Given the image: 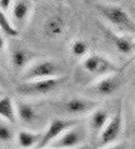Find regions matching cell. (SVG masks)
Returning a JSON list of instances; mask_svg holds the SVG:
<instances>
[{
    "label": "cell",
    "instance_id": "4fadbf2b",
    "mask_svg": "<svg viewBox=\"0 0 135 149\" xmlns=\"http://www.w3.org/2000/svg\"><path fill=\"white\" fill-rule=\"evenodd\" d=\"M31 54L29 50L22 48V47H14L10 50V65L15 72L21 73L29 64H30V58Z\"/></svg>",
    "mask_w": 135,
    "mask_h": 149
},
{
    "label": "cell",
    "instance_id": "52a82bcc",
    "mask_svg": "<svg viewBox=\"0 0 135 149\" xmlns=\"http://www.w3.org/2000/svg\"><path fill=\"white\" fill-rule=\"evenodd\" d=\"M77 123L76 120H70V119H61V118H56L52 119L48 127L45 128V130L43 132L42 139L40 141V143L37 144V148H45L49 147L58 136H61L66 129H69L70 127L74 126Z\"/></svg>",
    "mask_w": 135,
    "mask_h": 149
},
{
    "label": "cell",
    "instance_id": "7c38bea8",
    "mask_svg": "<svg viewBox=\"0 0 135 149\" xmlns=\"http://www.w3.org/2000/svg\"><path fill=\"white\" fill-rule=\"evenodd\" d=\"M97 108V102L87 98H71L64 102V111L71 115H83Z\"/></svg>",
    "mask_w": 135,
    "mask_h": 149
},
{
    "label": "cell",
    "instance_id": "3957f363",
    "mask_svg": "<svg viewBox=\"0 0 135 149\" xmlns=\"http://www.w3.org/2000/svg\"><path fill=\"white\" fill-rule=\"evenodd\" d=\"M62 68L58 63L51 59H38L30 63L22 72L21 80H33L61 76Z\"/></svg>",
    "mask_w": 135,
    "mask_h": 149
},
{
    "label": "cell",
    "instance_id": "83f0119b",
    "mask_svg": "<svg viewBox=\"0 0 135 149\" xmlns=\"http://www.w3.org/2000/svg\"><path fill=\"white\" fill-rule=\"evenodd\" d=\"M133 147H135V141H134V144H133Z\"/></svg>",
    "mask_w": 135,
    "mask_h": 149
},
{
    "label": "cell",
    "instance_id": "ac0fdd59",
    "mask_svg": "<svg viewBox=\"0 0 135 149\" xmlns=\"http://www.w3.org/2000/svg\"><path fill=\"white\" fill-rule=\"evenodd\" d=\"M0 31L7 37H16L20 34V30L14 26L12 19H9L2 9H0Z\"/></svg>",
    "mask_w": 135,
    "mask_h": 149
},
{
    "label": "cell",
    "instance_id": "e0dca14e",
    "mask_svg": "<svg viewBox=\"0 0 135 149\" xmlns=\"http://www.w3.org/2000/svg\"><path fill=\"white\" fill-rule=\"evenodd\" d=\"M43 132H35V130H20L16 135V141L19 147L21 148H31L37 147L42 139Z\"/></svg>",
    "mask_w": 135,
    "mask_h": 149
},
{
    "label": "cell",
    "instance_id": "2e32d148",
    "mask_svg": "<svg viewBox=\"0 0 135 149\" xmlns=\"http://www.w3.org/2000/svg\"><path fill=\"white\" fill-rule=\"evenodd\" d=\"M16 114H17V120H20L23 125H31L37 119L36 108L28 101L16 102Z\"/></svg>",
    "mask_w": 135,
    "mask_h": 149
},
{
    "label": "cell",
    "instance_id": "8992f818",
    "mask_svg": "<svg viewBox=\"0 0 135 149\" xmlns=\"http://www.w3.org/2000/svg\"><path fill=\"white\" fill-rule=\"evenodd\" d=\"M105 38L121 55H130L135 52V36L130 34L118 33L111 27L102 26Z\"/></svg>",
    "mask_w": 135,
    "mask_h": 149
},
{
    "label": "cell",
    "instance_id": "484cf974",
    "mask_svg": "<svg viewBox=\"0 0 135 149\" xmlns=\"http://www.w3.org/2000/svg\"><path fill=\"white\" fill-rule=\"evenodd\" d=\"M1 80H2V74H1V71H0V83H1Z\"/></svg>",
    "mask_w": 135,
    "mask_h": 149
},
{
    "label": "cell",
    "instance_id": "cb8c5ba5",
    "mask_svg": "<svg viewBox=\"0 0 135 149\" xmlns=\"http://www.w3.org/2000/svg\"><path fill=\"white\" fill-rule=\"evenodd\" d=\"M129 13H130L132 16L135 19V3H133V5L130 6V10H129Z\"/></svg>",
    "mask_w": 135,
    "mask_h": 149
},
{
    "label": "cell",
    "instance_id": "277c9868",
    "mask_svg": "<svg viewBox=\"0 0 135 149\" xmlns=\"http://www.w3.org/2000/svg\"><path fill=\"white\" fill-rule=\"evenodd\" d=\"M81 68L86 73L95 77H102L120 71V69L112 61L99 54L85 56V58L81 62Z\"/></svg>",
    "mask_w": 135,
    "mask_h": 149
},
{
    "label": "cell",
    "instance_id": "9c48e42d",
    "mask_svg": "<svg viewBox=\"0 0 135 149\" xmlns=\"http://www.w3.org/2000/svg\"><path fill=\"white\" fill-rule=\"evenodd\" d=\"M122 85V78L119 72H113L106 76H102L95 84L92 86V92L100 97H109L114 94L120 86Z\"/></svg>",
    "mask_w": 135,
    "mask_h": 149
},
{
    "label": "cell",
    "instance_id": "44dd1931",
    "mask_svg": "<svg viewBox=\"0 0 135 149\" xmlns=\"http://www.w3.org/2000/svg\"><path fill=\"white\" fill-rule=\"evenodd\" d=\"M14 0H0V9H2L3 12H10L12 5H13Z\"/></svg>",
    "mask_w": 135,
    "mask_h": 149
},
{
    "label": "cell",
    "instance_id": "8fae6325",
    "mask_svg": "<svg viewBox=\"0 0 135 149\" xmlns=\"http://www.w3.org/2000/svg\"><path fill=\"white\" fill-rule=\"evenodd\" d=\"M42 30L45 37L50 40H57L63 36L66 30V21L59 14H52L43 22Z\"/></svg>",
    "mask_w": 135,
    "mask_h": 149
},
{
    "label": "cell",
    "instance_id": "d4e9b609",
    "mask_svg": "<svg viewBox=\"0 0 135 149\" xmlns=\"http://www.w3.org/2000/svg\"><path fill=\"white\" fill-rule=\"evenodd\" d=\"M104 2H109V3H116V2H120L121 0H101Z\"/></svg>",
    "mask_w": 135,
    "mask_h": 149
},
{
    "label": "cell",
    "instance_id": "6da1fadb",
    "mask_svg": "<svg viewBox=\"0 0 135 149\" xmlns=\"http://www.w3.org/2000/svg\"><path fill=\"white\" fill-rule=\"evenodd\" d=\"M94 7L112 29L118 33L135 36V19L129 12L115 3L109 2H99L95 3Z\"/></svg>",
    "mask_w": 135,
    "mask_h": 149
},
{
    "label": "cell",
    "instance_id": "9a60e30c",
    "mask_svg": "<svg viewBox=\"0 0 135 149\" xmlns=\"http://www.w3.org/2000/svg\"><path fill=\"white\" fill-rule=\"evenodd\" d=\"M0 118L8 123H15L17 120L16 105L9 95H0Z\"/></svg>",
    "mask_w": 135,
    "mask_h": 149
},
{
    "label": "cell",
    "instance_id": "5b68a950",
    "mask_svg": "<svg viewBox=\"0 0 135 149\" xmlns=\"http://www.w3.org/2000/svg\"><path fill=\"white\" fill-rule=\"evenodd\" d=\"M122 129H123V115H122L121 106H119L118 111L114 113L112 118H109L106 126L99 134L98 147H106L115 142L121 135Z\"/></svg>",
    "mask_w": 135,
    "mask_h": 149
},
{
    "label": "cell",
    "instance_id": "4316f807",
    "mask_svg": "<svg viewBox=\"0 0 135 149\" xmlns=\"http://www.w3.org/2000/svg\"><path fill=\"white\" fill-rule=\"evenodd\" d=\"M1 94H2V91H1V90H0V95H1Z\"/></svg>",
    "mask_w": 135,
    "mask_h": 149
},
{
    "label": "cell",
    "instance_id": "7a4b0ae2",
    "mask_svg": "<svg viewBox=\"0 0 135 149\" xmlns=\"http://www.w3.org/2000/svg\"><path fill=\"white\" fill-rule=\"evenodd\" d=\"M65 78L63 76L33 79V80H22L17 85L16 92L23 97H43L48 95L58 87L63 85Z\"/></svg>",
    "mask_w": 135,
    "mask_h": 149
},
{
    "label": "cell",
    "instance_id": "ffe728a7",
    "mask_svg": "<svg viewBox=\"0 0 135 149\" xmlns=\"http://www.w3.org/2000/svg\"><path fill=\"white\" fill-rule=\"evenodd\" d=\"M14 139L13 129L7 125L0 122V141L1 142H10Z\"/></svg>",
    "mask_w": 135,
    "mask_h": 149
},
{
    "label": "cell",
    "instance_id": "5bb4252c",
    "mask_svg": "<svg viewBox=\"0 0 135 149\" xmlns=\"http://www.w3.org/2000/svg\"><path fill=\"white\" fill-rule=\"evenodd\" d=\"M109 120V114L106 109L102 108H94L88 118V129L93 136H99L104 127L106 126L107 121Z\"/></svg>",
    "mask_w": 135,
    "mask_h": 149
},
{
    "label": "cell",
    "instance_id": "30bf717a",
    "mask_svg": "<svg viewBox=\"0 0 135 149\" xmlns=\"http://www.w3.org/2000/svg\"><path fill=\"white\" fill-rule=\"evenodd\" d=\"M33 9L31 0H14L10 8V19L14 26L20 30L24 27L30 17Z\"/></svg>",
    "mask_w": 135,
    "mask_h": 149
},
{
    "label": "cell",
    "instance_id": "603a6c76",
    "mask_svg": "<svg viewBox=\"0 0 135 149\" xmlns=\"http://www.w3.org/2000/svg\"><path fill=\"white\" fill-rule=\"evenodd\" d=\"M134 62H135V52H134V54L132 55V57H129V59H128V61H127V62L125 63V66H123L122 69H125V68L129 66V65H130L132 63H134Z\"/></svg>",
    "mask_w": 135,
    "mask_h": 149
},
{
    "label": "cell",
    "instance_id": "ba28073f",
    "mask_svg": "<svg viewBox=\"0 0 135 149\" xmlns=\"http://www.w3.org/2000/svg\"><path fill=\"white\" fill-rule=\"evenodd\" d=\"M86 137V132L83 126L74 125L66 129L61 136H58L49 147L51 148H76L79 147Z\"/></svg>",
    "mask_w": 135,
    "mask_h": 149
},
{
    "label": "cell",
    "instance_id": "d6986e66",
    "mask_svg": "<svg viewBox=\"0 0 135 149\" xmlns=\"http://www.w3.org/2000/svg\"><path fill=\"white\" fill-rule=\"evenodd\" d=\"M87 51H88V45L83 40H74L70 45V52L74 57L83 58L87 55Z\"/></svg>",
    "mask_w": 135,
    "mask_h": 149
},
{
    "label": "cell",
    "instance_id": "7402d4cb",
    "mask_svg": "<svg viewBox=\"0 0 135 149\" xmlns=\"http://www.w3.org/2000/svg\"><path fill=\"white\" fill-rule=\"evenodd\" d=\"M3 36H5V35L0 31V52L5 51V49H6V41H5Z\"/></svg>",
    "mask_w": 135,
    "mask_h": 149
}]
</instances>
